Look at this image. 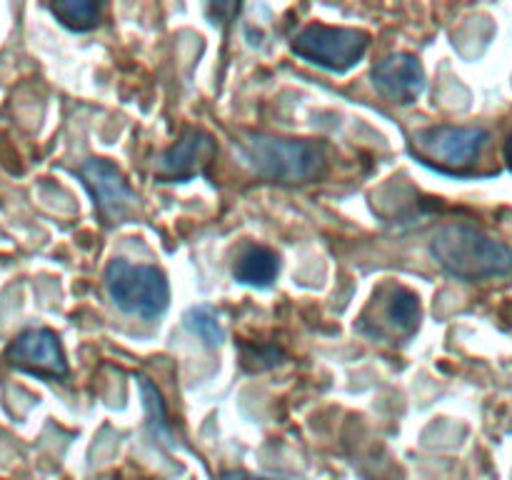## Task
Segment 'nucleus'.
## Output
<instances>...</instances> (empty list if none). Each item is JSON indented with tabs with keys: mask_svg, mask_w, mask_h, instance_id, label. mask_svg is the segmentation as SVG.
<instances>
[{
	"mask_svg": "<svg viewBox=\"0 0 512 480\" xmlns=\"http://www.w3.org/2000/svg\"><path fill=\"white\" fill-rule=\"evenodd\" d=\"M215 153H218V148H215L213 135L205 133V130L200 128L185 130L183 138L175 145H170V148L160 155V178L178 180V183L195 178V175H200L210 163H213Z\"/></svg>",
	"mask_w": 512,
	"mask_h": 480,
	"instance_id": "9",
	"label": "nucleus"
},
{
	"mask_svg": "<svg viewBox=\"0 0 512 480\" xmlns=\"http://www.w3.org/2000/svg\"><path fill=\"white\" fill-rule=\"evenodd\" d=\"M185 325L193 335H198L208 348H218L225 340V330L220 325L218 313L210 305H195L185 313Z\"/></svg>",
	"mask_w": 512,
	"mask_h": 480,
	"instance_id": "13",
	"label": "nucleus"
},
{
	"mask_svg": "<svg viewBox=\"0 0 512 480\" xmlns=\"http://www.w3.org/2000/svg\"><path fill=\"white\" fill-rule=\"evenodd\" d=\"M223 480H265V478H253V475L243 473V470H230L223 475Z\"/></svg>",
	"mask_w": 512,
	"mask_h": 480,
	"instance_id": "15",
	"label": "nucleus"
},
{
	"mask_svg": "<svg viewBox=\"0 0 512 480\" xmlns=\"http://www.w3.org/2000/svg\"><path fill=\"white\" fill-rule=\"evenodd\" d=\"M278 273L280 258L275 255V250L265 248V245H250V248H245L233 268V275L238 283L255 285V288H268V285H273Z\"/></svg>",
	"mask_w": 512,
	"mask_h": 480,
	"instance_id": "10",
	"label": "nucleus"
},
{
	"mask_svg": "<svg viewBox=\"0 0 512 480\" xmlns=\"http://www.w3.org/2000/svg\"><path fill=\"white\" fill-rule=\"evenodd\" d=\"M505 163H508V168L512 170V133L508 135V140H505Z\"/></svg>",
	"mask_w": 512,
	"mask_h": 480,
	"instance_id": "16",
	"label": "nucleus"
},
{
	"mask_svg": "<svg viewBox=\"0 0 512 480\" xmlns=\"http://www.w3.org/2000/svg\"><path fill=\"white\" fill-rule=\"evenodd\" d=\"M370 48V33L360 28L310 23L295 33L290 50L305 63L318 65L330 73H348L363 60Z\"/></svg>",
	"mask_w": 512,
	"mask_h": 480,
	"instance_id": "4",
	"label": "nucleus"
},
{
	"mask_svg": "<svg viewBox=\"0 0 512 480\" xmlns=\"http://www.w3.org/2000/svg\"><path fill=\"white\" fill-rule=\"evenodd\" d=\"M105 290L123 313L138 315L143 320L160 318L170 303L168 275L155 265H133L125 258L108 263Z\"/></svg>",
	"mask_w": 512,
	"mask_h": 480,
	"instance_id": "3",
	"label": "nucleus"
},
{
	"mask_svg": "<svg viewBox=\"0 0 512 480\" xmlns=\"http://www.w3.org/2000/svg\"><path fill=\"white\" fill-rule=\"evenodd\" d=\"M140 380V393H143L145 400V413H148V423L150 430H153L155 438H160L163 443H170L173 433H170V420H168V410H165L163 395L160 390L150 383L148 378H138Z\"/></svg>",
	"mask_w": 512,
	"mask_h": 480,
	"instance_id": "14",
	"label": "nucleus"
},
{
	"mask_svg": "<svg viewBox=\"0 0 512 480\" xmlns=\"http://www.w3.org/2000/svg\"><path fill=\"white\" fill-rule=\"evenodd\" d=\"M375 90L395 105H410L423 95L425 68L413 53H395L380 60L370 73Z\"/></svg>",
	"mask_w": 512,
	"mask_h": 480,
	"instance_id": "8",
	"label": "nucleus"
},
{
	"mask_svg": "<svg viewBox=\"0 0 512 480\" xmlns=\"http://www.w3.org/2000/svg\"><path fill=\"white\" fill-rule=\"evenodd\" d=\"M238 153L255 175L278 183H305L318 178L325 168L320 148L308 140L245 135L238 143Z\"/></svg>",
	"mask_w": 512,
	"mask_h": 480,
	"instance_id": "2",
	"label": "nucleus"
},
{
	"mask_svg": "<svg viewBox=\"0 0 512 480\" xmlns=\"http://www.w3.org/2000/svg\"><path fill=\"white\" fill-rule=\"evenodd\" d=\"M50 13L68 30L85 33V30H93L100 23L103 8L93 0H55V3H50Z\"/></svg>",
	"mask_w": 512,
	"mask_h": 480,
	"instance_id": "12",
	"label": "nucleus"
},
{
	"mask_svg": "<svg viewBox=\"0 0 512 480\" xmlns=\"http://www.w3.org/2000/svg\"><path fill=\"white\" fill-rule=\"evenodd\" d=\"M415 145L423 158L433 160L450 173L470 168L488 145L490 133L485 128H458V125H435L415 135Z\"/></svg>",
	"mask_w": 512,
	"mask_h": 480,
	"instance_id": "5",
	"label": "nucleus"
},
{
	"mask_svg": "<svg viewBox=\"0 0 512 480\" xmlns=\"http://www.w3.org/2000/svg\"><path fill=\"white\" fill-rule=\"evenodd\" d=\"M5 360L25 373L48 380H60L70 375L60 338L48 328H30L20 333L5 350Z\"/></svg>",
	"mask_w": 512,
	"mask_h": 480,
	"instance_id": "7",
	"label": "nucleus"
},
{
	"mask_svg": "<svg viewBox=\"0 0 512 480\" xmlns=\"http://www.w3.org/2000/svg\"><path fill=\"white\" fill-rule=\"evenodd\" d=\"M80 178L93 193V203L105 223H125L135 210V190L113 163L103 158H90L80 165Z\"/></svg>",
	"mask_w": 512,
	"mask_h": 480,
	"instance_id": "6",
	"label": "nucleus"
},
{
	"mask_svg": "<svg viewBox=\"0 0 512 480\" xmlns=\"http://www.w3.org/2000/svg\"><path fill=\"white\" fill-rule=\"evenodd\" d=\"M383 318L395 333L408 338L418 330L420 318H423V305L413 290L405 288V285H395V288H390L388 300L383 305Z\"/></svg>",
	"mask_w": 512,
	"mask_h": 480,
	"instance_id": "11",
	"label": "nucleus"
},
{
	"mask_svg": "<svg viewBox=\"0 0 512 480\" xmlns=\"http://www.w3.org/2000/svg\"><path fill=\"white\" fill-rule=\"evenodd\" d=\"M435 263L463 283L512 278V248L468 223H450L430 240Z\"/></svg>",
	"mask_w": 512,
	"mask_h": 480,
	"instance_id": "1",
	"label": "nucleus"
}]
</instances>
